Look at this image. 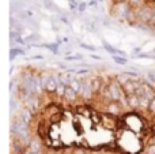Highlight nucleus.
<instances>
[{
	"instance_id": "f257e3e1",
	"label": "nucleus",
	"mask_w": 155,
	"mask_h": 154,
	"mask_svg": "<svg viewBox=\"0 0 155 154\" xmlns=\"http://www.w3.org/2000/svg\"><path fill=\"white\" fill-rule=\"evenodd\" d=\"M131 8L132 5L128 2H116L112 3V5H110V14L116 21L124 22L127 21V16H128Z\"/></svg>"
},
{
	"instance_id": "f03ea898",
	"label": "nucleus",
	"mask_w": 155,
	"mask_h": 154,
	"mask_svg": "<svg viewBox=\"0 0 155 154\" xmlns=\"http://www.w3.org/2000/svg\"><path fill=\"white\" fill-rule=\"evenodd\" d=\"M93 95H94V93H93V89H91V81L87 78H83L82 79V90H80V93H79V97L90 100V98H93Z\"/></svg>"
},
{
	"instance_id": "7ed1b4c3",
	"label": "nucleus",
	"mask_w": 155,
	"mask_h": 154,
	"mask_svg": "<svg viewBox=\"0 0 155 154\" xmlns=\"http://www.w3.org/2000/svg\"><path fill=\"white\" fill-rule=\"evenodd\" d=\"M59 85H60L59 76L57 75H49L48 82H46V85H45V90L48 93H56V89H57Z\"/></svg>"
},
{
	"instance_id": "20e7f679",
	"label": "nucleus",
	"mask_w": 155,
	"mask_h": 154,
	"mask_svg": "<svg viewBox=\"0 0 155 154\" xmlns=\"http://www.w3.org/2000/svg\"><path fill=\"white\" fill-rule=\"evenodd\" d=\"M121 102L120 101H112V102L106 104V112L109 115H120L121 113Z\"/></svg>"
},
{
	"instance_id": "39448f33",
	"label": "nucleus",
	"mask_w": 155,
	"mask_h": 154,
	"mask_svg": "<svg viewBox=\"0 0 155 154\" xmlns=\"http://www.w3.org/2000/svg\"><path fill=\"white\" fill-rule=\"evenodd\" d=\"M90 81H91V89H93L94 94H98V93L105 87V85H102V81L99 76H94V78L90 79Z\"/></svg>"
},
{
	"instance_id": "423d86ee",
	"label": "nucleus",
	"mask_w": 155,
	"mask_h": 154,
	"mask_svg": "<svg viewBox=\"0 0 155 154\" xmlns=\"http://www.w3.org/2000/svg\"><path fill=\"white\" fill-rule=\"evenodd\" d=\"M78 97H79V93L75 92L71 86H65V93H64V97L63 98H65L67 101H71V102H72V101L78 100Z\"/></svg>"
},
{
	"instance_id": "0eeeda50",
	"label": "nucleus",
	"mask_w": 155,
	"mask_h": 154,
	"mask_svg": "<svg viewBox=\"0 0 155 154\" xmlns=\"http://www.w3.org/2000/svg\"><path fill=\"white\" fill-rule=\"evenodd\" d=\"M128 106L132 109L140 108V97L137 94H129L128 95Z\"/></svg>"
},
{
	"instance_id": "6e6552de",
	"label": "nucleus",
	"mask_w": 155,
	"mask_h": 154,
	"mask_svg": "<svg viewBox=\"0 0 155 154\" xmlns=\"http://www.w3.org/2000/svg\"><path fill=\"white\" fill-rule=\"evenodd\" d=\"M33 115H34V113H33V112L30 111L29 108H25V109H22V111L19 112V116H21L26 123H30V122H31Z\"/></svg>"
},
{
	"instance_id": "1a4fd4ad",
	"label": "nucleus",
	"mask_w": 155,
	"mask_h": 154,
	"mask_svg": "<svg viewBox=\"0 0 155 154\" xmlns=\"http://www.w3.org/2000/svg\"><path fill=\"white\" fill-rule=\"evenodd\" d=\"M25 53H26L25 49L18 48V46H12V48L10 49V60L12 62V60H15L16 56H21V55H25Z\"/></svg>"
},
{
	"instance_id": "9d476101",
	"label": "nucleus",
	"mask_w": 155,
	"mask_h": 154,
	"mask_svg": "<svg viewBox=\"0 0 155 154\" xmlns=\"http://www.w3.org/2000/svg\"><path fill=\"white\" fill-rule=\"evenodd\" d=\"M102 46H104L105 51H106L109 55H112V56H114V55H117V53H118V49H117V48H114L113 45H110V44H107L105 40H102Z\"/></svg>"
},
{
	"instance_id": "9b49d317",
	"label": "nucleus",
	"mask_w": 155,
	"mask_h": 154,
	"mask_svg": "<svg viewBox=\"0 0 155 154\" xmlns=\"http://www.w3.org/2000/svg\"><path fill=\"white\" fill-rule=\"evenodd\" d=\"M70 86L72 87L75 92L80 93V90H82V79H79V78H72V81H71V85H70Z\"/></svg>"
},
{
	"instance_id": "f8f14e48",
	"label": "nucleus",
	"mask_w": 155,
	"mask_h": 154,
	"mask_svg": "<svg viewBox=\"0 0 155 154\" xmlns=\"http://www.w3.org/2000/svg\"><path fill=\"white\" fill-rule=\"evenodd\" d=\"M113 62L118 65H127L128 64V59H127V56H120V55H114V56H113Z\"/></svg>"
},
{
	"instance_id": "ddd939ff",
	"label": "nucleus",
	"mask_w": 155,
	"mask_h": 154,
	"mask_svg": "<svg viewBox=\"0 0 155 154\" xmlns=\"http://www.w3.org/2000/svg\"><path fill=\"white\" fill-rule=\"evenodd\" d=\"M30 152H33L34 154L41 152V143L37 141V139H33V141L30 142Z\"/></svg>"
},
{
	"instance_id": "4468645a",
	"label": "nucleus",
	"mask_w": 155,
	"mask_h": 154,
	"mask_svg": "<svg viewBox=\"0 0 155 154\" xmlns=\"http://www.w3.org/2000/svg\"><path fill=\"white\" fill-rule=\"evenodd\" d=\"M79 46L80 48H83V49H86V51H88V52H95L97 49V46H94V45H91V44H86V42H82V41H79Z\"/></svg>"
},
{
	"instance_id": "2eb2a0df",
	"label": "nucleus",
	"mask_w": 155,
	"mask_h": 154,
	"mask_svg": "<svg viewBox=\"0 0 155 154\" xmlns=\"http://www.w3.org/2000/svg\"><path fill=\"white\" fill-rule=\"evenodd\" d=\"M65 62H75V60H83V55L78 53V55H67L64 56Z\"/></svg>"
},
{
	"instance_id": "dca6fc26",
	"label": "nucleus",
	"mask_w": 155,
	"mask_h": 154,
	"mask_svg": "<svg viewBox=\"0 0 155 154\" xmlns=\"http://www.w3.org/2000/svg\"><path fill=\"white\" fill-rule=\"evenodd\" d=\"M150 102H151V100L148 97H146V95H142V97H140V106H142V108L148 109Z\"/></svg>"
},
{
	"instance_id": "f3484780",
	"label": "nucleus",
	"mask_w": 155,
	"mask_h": 154,
	"mask_svg": "<svg viewBox=\"0 0 155 154\" xmlns=\"http://www.w3.org/2000/svg\"><path fill=\"white\" fill-rule=\"evenodd\" d=\"M128 3L134 8H139V7H142V5L147 4V3H146V0H128Z\"/></svg>"
},
{
	"instance_id": "a211bd4d",
	"label": "nucleus",
	"mask_w": 155,
	"mask_h": 154,
	"mask_svg": "<svg viewBox=\"0 0 155 154\" xmlns=\"http://www.w3.org/2000/svg\"><path fill=\"white\" fill-rule=\"evenodd\" d=\"M40 38H41L40 34H37V33H31V34H29L26 38H25V40H26V42H31V41H33V44H34L35 41H38Z\"/></svg>"
},
{
	"instance_id": "6ab92c4d",
	"label": "nucleus",
	"mask_w": 155,
	"mask_h": 154,
	"mask_svg": "<svg viewBox=\"0 0 155 154\" xmlns=\"http://www.w3.org/2000/svg\"><path fill=\"white\" fill-rule=\"evenodd\" d=\"M88 8V3L86 2H79V5H78V12L79 14H83L86 10Z\"/></svg>"
},
{
	"instance_id": "aec40b11",
	"label": "nucleus",
	"mask_w": 155,
	"mask_h": 154,
	"mask_svg": "<svg viewBox=\"0 0 155 154\" xmlns=\"http://www.w3.org/2000/svg\"><path fill=\"white\" fill-rule=\"evenodd\" d=\"M64 93H65V86H64V85H61V83H60L59 86H57L56 93H54V94H56V95H59V97H64Z\"/></svg>"
},
{
	"instance_id": "412c9836",
	"label": "nucleus",
	"mask_w": 155,
	"mask_h": 154,
	"mask_svg": "<svg viewBox=\"0 0 155 154\" xmlns=\"http://www.w3.org/2000/svg\"><path fill=\"white\" fill-rule=\"evenodd\" d=\"M135 57H137V59H153V60H155V55H148V53H137V55H135Z\"/></svg>"
},
{
	"instance_id": "4be33fe9",
	"label": "nucleus",
	"mask_w": 155,
	"mask_h": 154,
	"mask_svg": "<svg viewBox=\"0 0 155 154\" xmlns=\"http://www.w3.org/2000/svg\"><path fill=\"white\" fill-rule=\"evenodd\" d=\"M10 106H11V111H12V112H15L16 109H18V102H16L15 97H11V100H10Z\"/></svg>"
},
{
	"instance_id": "5701e85b",
	"label": "nucleus",
	"mask_w": 155,
	"mask_h": 154,
	"mask_svg": "<svg viewBox=\"0 0 155 154\" xmlns=\"http://www.w3.org/2000/svg\"><path fill=\"white\" fill-rule=\"evenodd\" d=\"M148 112H150L153 116H155V98H153L150 102V106H148Z\"/></svg>"
},
{
	"instance_id": "b1692460",
	"label": "nucleus",
	"mask_w": 155,
	"mask_h": 154,
	"mask_svg": "<svg viewBox=\"0 0 155 154\" xmlns=\"http://www.w3.org/2000/svg\"><path fill=\"white\" fill-rule=\"evenodd\" d=\"M147 79H148V82H151V83H155V71H148Z\"/></svg>"
},
{
	"instance_id": "393cba45",
	"label": "nucleus",
	"mask_w": 155,
	"mask_h": 154,
	"mask_svg": "<svg viewBox=\"0 0 155 154\" xmlns=\"http://www.w3.org/2000/svg\"><path fill=\"white\" fill-rule=\"evenodd\" d=\"M146 153L147 154H155V143H151L146 147Z\"/></svg>"
},
{
	"instance_id": "a878e982",
	"label": "nucleus",
	"mask_w": 155,
	"mask_h": 154,
	"mask_svg": "<svg viewBox=\"0 0 155 154\" xmlns=\"http://www.w3.org/2000/svg\"><path fill=\"white\" fill-rule=\"evenodd\" d=\"M51 119H52V123H54V122H60V119H61V115H60V113H57V115H52V117H51Z\"/></svg>"
},
{
	"instance_id": "bb28decb",
	"label": "nucleus",
	"mask_w": 155,
	"mask_h": 154,
	"mask_svg": "<svg viewBox=\"0 0 155 154\" xmlns=\"http://www.w3.org/2000/svg\"><path fill=\"white\" fill-rule=\"evenodd\" d=\"M88 57H91V59H94V60H98V62H101V60H102V57L99 56V55H93V53H88Z\"/></svg>"
},
{
	"instance_id": "cd10ccee",
	"label": "nucleus",
	"mask_w": 155,
	"mask_h": 154,
	"mask_svg": "<svg viewBox=\"0 0 155 154\" xmlns=\"http://www.w3.org/2000/svg\"><path fill=\"white\" fill-rule=\"evenodd\" d=\"M44 56H31L30 57V60H42Z\"/></svg>"
},
{
	"instance_id": "c85d7f7f",
	"label": "nucleus",
	"mask_w": 155,
	"mask_h": 154,
	"mask_svg": "<svg viewBox=\"0 0 155 154\" xmlns=\"http://www.w3.org/2000/svg\"><path fill=\"white\" fill-rule=\"evenodd\" d=\"M116 2H128V0H112V3H116Z\"/></svg>"
},
{
	"instance_id": "c756f323",
	"label": "nucleus",
	"mask_w": 155,
	"mask_h": 154,
	"mask_svg": "<svg viewBox=\"0 0 155 154\" xmlns=\"http://www.w3.org/2000/svg\"><path fill=\"white\" fill-rule=\"evenodd\" d=\"M93 154H102V153H99V152H95V153H93Z\"/></svg>"
},
{
	"instance_id": "7c9ffc66",
	"label": "nucleus",
	"mask_w": 155,
	"mask_h": 154,
	"mask_svg": "<svg viewBox=\"0 0 155 154\" xmlns=\"http://www.w3.org/2000/svg\"><path fill=\"white\" fill-rule=\"evenodd\" d=\"M139 154H147V153H146V152H143V153H139Z\"/></svg>"
},
{
	"instance_id": "2f4dec72",
	"label": "nucleus",
	"mask_w": 155,
	"mask_h": 154,
	"mask_svg": "<svg viewBox=\"0 0 155 154\" xmlns=\"http://www.w3.org/2000/svg\"><path fill=\"white\" fill-rule=\"evenodd\" d=\"M154 98H155V95H154Z\"/></svg>"
}]
</instances>
